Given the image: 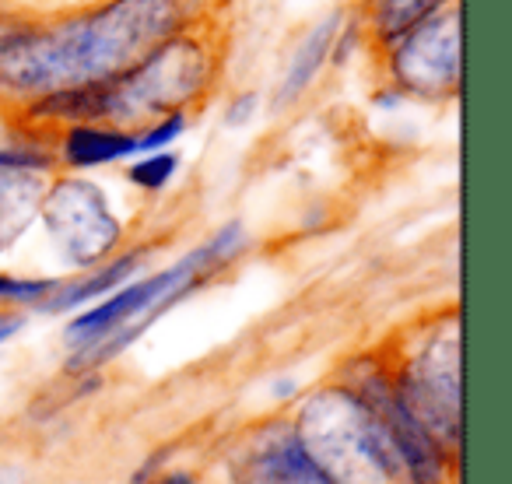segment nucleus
I'll return each instance as SVG.
<instances>
[{"label": "nucleus", "mask_w": 512, "mask_h": 484, "mask_svg": "<svg viewBox=\"0 0 512 484\" xmlns=\"http://www.w3.org/2000/svg\"><path fill=\"white\" fill-rule=\"evenodd\" d=\"M386 85L397 88L404 99L449 102L460 95L463 53H460V0L435 11L390 50H383Z\"/></svg>", "instance_id": "nucleus-8"}, {"label": "nucleus", "mask_w": 512, "mask_h": 484, "mask_svg": "<svg viewBox=\"0 0 512 484\" xmlns=\"http://www.w3.org/2000/svg\"><path fill=\"white\" fill-rule=\"evenodd\" d=\"M165 467V453H155L151 460H144L141 467L134 470V477H130V484H155V477L162 474Z\"/></svg>", "instance_id": "nucleus-22"}, {"label": "nucleus", "mask_w": 512, "mask_h": 484, "mask_svg": "<svg viewBox=\"0 0 512 484\" xmlns=\"http://www.w3.org/2000/svg\"><path fill=\"white\" fill-rule=\"evenodd\" d=\"M365 39V22L362 15H344L341 29H337L334 43H330V64L344 67L351 60V53L358 50V43Z\"/></svg>", "instance_id": "nucleus-18"}, {"label": "nucleus", "mask_w": 512, "mask_h": 484, "mask_svg": "<svg viewBox=\"0 0 512 484\" xmlns=\"http://www.w3.org/2000/svg\"><path fill=\"white\" fill-rule=\"evenodd\" d=\"M155 484H197V477H193L190 470H162V474L155 477Z\"/></svg>", "instance_id": "nucleus-25"}, {"label": "nucleus", "mask_w": 512, "mask_h": 484, "mask_svg": "<svg viewBox=\"0 0 512 484\" xmlns=\"http://www.w3.org/2000/svg\"><path fill=\"white\" fill-rule=\"evenodd\" d=\"M0 137V253H11L39 221L46 186L60 172L53 137L11 123Z\"/></svg>", "instance_id": "nucleus-9"}, {"label": "nucleus", "mask_w": 512, "mask_h": 484, "mask_svg": "<svg viewBox=\"0 0 512 484\" xmlns=\"http://www.w3.org/2000/svg\"><path fill=\"white\" fill-rule=\"evenodd\" d=\"M179 165V151H155V155H137L134 162L127 165V183L137 186L141 193H162L165 186L176 179Z\"/></svg>", "instance_id": "nucleus-15"}, {"label": "nucleus", "mask_w": 512, "mask_h": 484, "mask_svg": "<svg viewBox=\"0 0 512 484\" xmlns=\"http://www.w3.org/2000/svg\"><path fill=\"white\" fill-rule=\"evenodd\" d=\"M53 155L60 172H92L134 158V130L109 127V123H74L53 134Z\"/></svg>", "instance_id": "nucleus-12"}, {"label": "nucleus", "mask_w": 512, "mask_h": 484, "mask_svg": "<svg viewBox=\"0 0 512 484\" xmlns=\"http://www.w3.org/2000/svg\"><path fill=\"white\" fill-rule=\"evenodd\" d=\"M390 376L404 407L449 449L463 446V372L460 313L421 320L418 334L390 362Z\"/></svg>", "instance_id": "nucleus-5"}, {"label": "nucleus", "mask_w": 512, "mask_h": 484, "mask_svg": "<svg viewBox=\"0 0 512 484\" xmlns=\"http://www.w3.org/2000/svg\"><path fill=\"white\" fill-rule=\"evenodd\" d=\"M39 225L57 250L60 264L85 274L116 257L127 239V225L109 204V193L95 179L57 172L46 186Z\"/></svg>", "instance_id": "nucleus-7"}, {"label": "nucleus", "mask_w": 512, "mask_h": 484, "mask_svg": "<svg viewBox=\"0 0 512 484\" xmlns=\"http://www.w3.org/2000/svg\"><path fill=\"white\" fill-rule=\"evenodd\" d=\"M228 484H337L302 446L292 414L249 425L225 456Z\"/></svg>", "instance_id": "nucleus-10"}, {"label": "nucleus", "mask_w": 512, "mask_h": 484, "mask_svg": "<svg viewBox=\"0 0 512 484\" xmlns=\"http://www.w3.org/2000/svg\"><path fill=\"white\" fill-rule=\"evenodd\" d=\"M271 397L281 400V404H295V400H299V383H295V379H278V383L271 386Z\"/></svg>", "instance_id": "nucleus-24"}, {"label": "nucleus", "mask_w": 512, "mask_h": 484, "mask_svg": "<svg viewBox=\"0 0 512 484\" xmlns=\"http://www.w3.org/2000/svg\"><path fill=\"white\" fill-rule=\"evenodd\" d=\"M71 4H85V0H0L4 15H22V11H57L71 8Z\"/></svg>", "instance_id": "nucleus-20"}, {"label": "nucleus", "mask_w": 512, "mask_h": 484, "mask_svg": "<svg viewBox=\"0 0 512 484\" xmlns=\"http://www.w3.org/2000/svg\"><path fill=\"white\" fill-rule=\"evenodd\" d=\"M341 22H344V11L337 8V11H330L323 22H316L306 36H302V43L295 46L292 60H288L285 74H281L278 88H274V102H271L274 113H285V109H292L295 102H299L302 95L316 85V78L323 74V67L330 64V43H334Z\"/></svg>", "instance_id": "nucleus-13"}, {"label": "nucleus", "mask_w": 512, "mask_h": 484, "mask_svg": "<svg viewBox=\"0 0 512 484\" xmlns=\"http://www.w3.org/2000/svg\"><path fill=\"white\" fill-rule=\"evenodd\" d=\"M151 246H134V250H120L116 257H109L106 264L92 267L85 274L64 278L60 288L36 309L43 316H60V313H78V309L92 306V302L113 295L116 288H123L127 281H134L141 274V267L148 264Z\"/></svg>", "instance_id": "nucleus-11"}, {"label": "nucleus", "mask_w": 512, "mask_h": 484, "mask_svg": "<svg viewBox=\"0 0 512 484\" xmlns=\"http://www.w3.org/2000/svg\"><path fill=\"white\" fill-rule=\"evenodd\" d=\"M25 330V313H15V309H4L0 313V348L8 341H15L18 334Z\"/></svg>", "instance_id": "nucleus-21"}, {"label": "nucleus", "mask_w": 512, "mask_h": 484, "mask_svg": "<svg viewBox=\"0 0 512 484\" xmlns=\"http://www.w3.org/2000/svg\"><path fill=\"white\" fill-rule=\"evenodd\" d=\"M449 4H456V0H365V36L383 53L400 36H407L414 25H421L425 18H432L435 11L449 8Z\"/></svg>", "instance_id": "nucleus-14"}, {"label": "nucleus", "mask_w": 512, "mask_h": 484, "mask_svg": "<svg viewBox=\"0 0 512 484\" xmlns=\"http://www.w3.org/2000/svg\"><path fill=\"white\" fill-rule=\"evenodd\" d=\"M64 278H22V274L0 271V302L15 309H32L36 313L46 299L60 288Z\"/></svg>", "instance_id": "nucleus-16"}, {"label": "nucleus", "mask_w": 512, "mask_h": 484, "mask_svg": "<svg viewBox=\"0 0 512 484\" xmlns=\"http://www.w3.org/2000/svg\"><path fill=\"white\" fill-rule=\"evenodd\" d=\"M0 22H4V11H0Z\"/></svg>", "instance_id": "nucleus-26"}, {"label": "nucleus", "mask_w": 512, "mask_h": 484, "mask_svg": "<svg viewBox=\"0 0 512 484\" xmlns=\"http://www.w3.org/2000/svg\"><path fill=\"white\" fill-rule=\"evenodd\" d=\"M211 18L200 0H85L0 22V116L67 88L109 85L186 25Z\"/></svg>", "instance_id": "nucleus-1"}, {"label": "nucleus", "mask_w": 512, "mask_h": 484, "mask_svg": "<svg viewBox=\"0 0 512 484\" xmlns=\"http://www.w3.org/2000/svg\"><path fill=\"white\" fill-rule=\"evenodd\" d=\"M292 425L337 484H404L383 425L344 379L295 400Z\"/></svg>", "instance_id": "nucleus-4"}, {"label": "nucleus", "mask_w": 512, "mask_h": 484, "mask_svg": "<svg viewBox=\"0 0 512 484\" xmlns=\"http://www.w3.org/2000/svg\"><path fill=\"white\" fill-rule=\"evenodd\" d=\"M246 228L242 221H225L211 239L193 246L190 253L176 264L162 267L155 274L127 281L113 295L78 309L67 320L64 337L71 344V362L67 369L85 376V372H102L113 358H120L144 330H151L172 306L190 299L197 288H204L218 271H225L232 260L242 257L246 250Z\"/></svg>", "instance_id": "nucleus-2"}, {"label": "nucleus", "mask_w": 512, "mask_h": 484, "mask_svg": "<svg viewBox=\"0 0 512 484\" xmlns=\"http://www.w3.org/2000/svg\"><path fill=\"white\" fill-rule=\"evenodd\" d=\"M404 95L397 92V88H390V85H383V88H376V95H372V106H379V109H386V113H393V109H400L404 106Z\"/></svg>", "instance_id": "nucleus-23"}, {"label": "nucleus", "mask_w": 512, "mask_h": 484, "mask_svg": "<svg viewBox=\"0 0 512 484\" xmlns=\"http://www.w3.org/2000/svg\"><path fill=\"white\" fill-rule=\"evenodd\" d=\"M186 127H190V113H169L162 120L148 123V127L134 130V158L155 155V151H172V144L186 134Z\"/></svg>", "instance_id": "nucleus-17"}, {"label": "nucleus", "mask_w": 512, "mask_h": 484, "mask_svg": "<svg viewBox=\"0 0 512 484\" xmlns=\"http://www.w3.org/2000/svg\"><path fill=\"white\" fill-rule=\"evenodd\" d=\"M344 383L369 404L376 421L383 425L393 453L400 463L404 484H460V453L435 439L418 418L397 397V386L390 376V362L383 355H358L341 369Z\"/></svg>", "instance_id": "nucleus-6"}, {"label": "nucleus", "mask_w": 512, "mask_h": 484, "mask_svg": "<svg viewBox=\"0 0 512 484\" xmlns=\"http://www.w3.org/2000/svg\"><path fill=\"white\" fill-rule=\"evenodd\" d=\"M260 116V92L246 88V92L232 95V102L225 106V127L228 130H242Z\"/></svg>", "instance_id": "nucleus-19"}, {"label": "nucleus", "mask_w": 512, "mask_h": 484, "mask_svg": "<svg viewBox=\"0 0 512 484\" xmlns=\"http://www.w3.org/2000/svg\"><path fill=\"white\" fill-rule=\"evenodd\" d=\"M225 64V32L214 18L186 25L158 43L127 74L102 85V123L141 130L169 113H190L211 99Z\"/></svg>", "instance_id": "nucleus-3"}]
</instances>
